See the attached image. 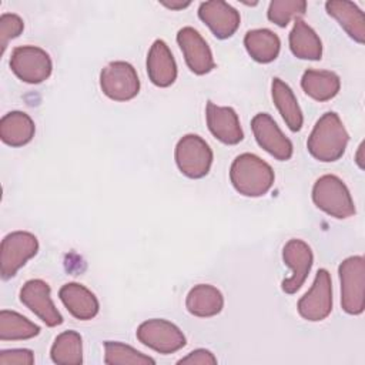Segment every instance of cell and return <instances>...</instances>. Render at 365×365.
I'll return each mask as SVG.
<instances>
[{"label":"cell","instance_id":"cell-27","mask_svg":"<svg viewBox=\"0 0 365 365\" xmlns=\"http://www.w3.org/2000/svg\"><path fill=\"white\" fill-rule=\"evenodd\" d=\"M40 334V327L16 311H0V341H23Z\"/></svg>","mask_w":365,"mask_h":365},{"label":"cell","instance_id":"cell-19","mask_svg":"<svg viewBox=\"0 0 365 365\" xmlns=\"http://www.w3.org/2000/svg\"><path fill=\"white\" fill-rule=\"evenodd\" d=\"M325 10L339 23L351 38L359 44L365 43V16L355 3L345 0H329L325 3Z\"/></svg>","mask_w":365,"mask_h":365},{"label":"cell","instance_id":"cell-20","mask_svg":"<svg viewBox=\"0 0 365 365\" xmlns=\"http://www.w3.org/2000/svg\"><path fill=\"white\" fill-rule=\"evenodd\" d=\"M187 311L200 318L218 315L224 308V297L218 288L210 284L194 285L185 298Z\"/></svg>","mask_w":365,"mask_h":365},{"label":"cell","instance_id":"cell-17","mask_svg":"<svg viewBox=\"0 0 365 365\" xmlns=\"http://www.w3.org/2000/svg\"><path fill=\"white\" fill-rule=\"evenodd\" d=\"M147 74L157 87H170L177 78V64L174 56L164 40L157 38L147 54Z\"/></svg>","mask_w":365,"mask_h":365},{"label":"cell","instance_id":"cell-22","mask_svg":"<svg viewBox=\"0 0 365 365\" xmlns=\"http://www.w3.org/2000/svg\"><path fill=\"white\" fill-rule=\"evenodd\" d=\"M271 94H272L274 104L278 108L288 128L294 133L299 131L304 123V117L291 87L281 78L274 77L271 83Z\"/></svg>","mask_w":365,"mask_h":365},{"label":"cell","instance_id":"cell-29","mask_svg":"<svg viewBox=\"0 0 365 365\" xmlns=\"http://www.w3.org/2000/svg\"><path fill=\"white\" fill-rule=\"evenodd\" d=\"M307 11L305 0H272L267 17L279 27H287L292 19H301Z\"/></svg>","mask_w":365,"mask_h":365},{"label":"cell","instance_id":"cell-34","mask_svg":"<svg viewBox=\"0 0 365 365\" xmlns=\"http://www.w3.org/2000/svg\"><path fill=\"white\" fill-rule=\"evenodd\" d=\"M362 150H364V143L359 145V148H358V154H356V163H358V165H359V168H361V170L364 168V163H362Z\"/></svg>","mask_w":365,"mask_h":365},{"label":"cell","instance_id":"cell-7","mask_svg":"<svg viewBox=\"0 0 365 365\" xmlns=\"http://www.w3.org/2000/svg\"><path fill=\"white\" fill-rule=\"evenodd\" d=\"M135 336L143 345L163 355L177 352L187 344L182 331L175 324L163 318L141 322L135 331Z\"/></svg>","mask_w":365,"mask_h":365},{"label":"cell","instance_id":"cell-23","mask_svg":"<svg viewBox=\"0 0 365 365\" xmlns=\"http://www.w3.org/2000/svg\"><path fill=\"white\" fill-rule=\"evenodd\" d=\"M289 48L297 58L321 60L322 41L315 30L302 19H297L289 33Z\"/></svg>","mask_w":365,"mask_h":365},{"label":"cell","instance_id":"cell-33","mask_svg":"<svg viewBox=\"0 0 365 365\" xmlns=\"http://www.w3.org/2000/svg\"><path fill=\"white\" fill-rule=\"evenodd\" d=\"M163 6H165L167 9H171V10H181V9H185L191 4V1H182V0H161L160 1Z\"/></svg>","mask_w":365,"mask_h":365},{"label":"cell","instance_id":"cell-9","mask_svg":"<svg viewBox=\"0 0 365 365\" xmlns=\"http://www.w3.org/2000/svg\"><path fill=\"white\" fill-rule=\"evenodd\" d=\"M10 68L21 81L38 84L50 77L53 63L46 50L37 46H19L11 53Z\"/></svg>","mask_w":365,"mask_h":365},{"label":"cell","instance_id":"cell-18","mask_svg":"<svg viewBox=\"0 0 365 365\" xmlns=\"http://www.w3.org/2000/svg\"><path fill=\"white\" fill-rule=\"evenodd\" d=\"M58 297L67 311L80 321L93 319L98 314L100 304L97 297L83 284H64L58 291Z\"/></svg>","mask_w":365,"mask_h":365},{"label":"cell","instance_id":"cell-16","mask_svg":"<svg viewBox=\"0 0 365 365\" xmlns=\"http://www.w3.org/2000/svg\"><path fill=\"white\" fill-rule=\"evenodd\" d=\"M205 118L210 133L227 145H235L244 138L237 111L232 107H221L212 101L207 103Z\"/></svg>","mask_w":365,"mask_h":365},{"label":"cell","instance_id":"cell-8","mask_svg":"<svg viewBox=\"0 0 365 365\" xmlns=\"http://www.w3.org/2000/svg\"><path fill=\"white\" fill-rule=\"evenodd\" d=\"M100 87L108 98L128 101L138 94L140 78L130 63L111 61L100 73Z\"/></svg>","mask_w":365,"mask_h":365},{"label":"cell","instance_id":"cell-5","mask_svg":"<svg viewBox=\"0 0 365 365\" xmlns=\"http://www.w3.org/2000/svg\"><path fill=\"white\" fill-rule=\"evenodd\" d=\"M174 157L178 170L185 177L198 180L210 173L214 154L202 137L185 134L178 140Z\"/></svg>","mask_w":365,"mask_h":365},{"label":"cell","instance_id":"cell-3","mask_svg":"<svg viewBox=\"0 0 365 365\" xmlns=\"http://www.w3.org/2000/svg\"><path fill=\"white\" fill-rule=\"evenodd\" d=\"M312 201L319 210L338 220L349 218L355 214L354 200L348 187L334 174H325L315 181Z\"/></svg>","mask_w":365,"mask_h":365},{"label":"cell","instance_id":"cell-31","mask_svg":"<svg viewBox=\"0 0 365 365\" xmlns=\"http://www.w3.org/2000/svg\"><path fill=\"white\" fill-rule=\"evenodd\" d=\"M34 354L27 348L0 351V365H33Z\"/></svg>","mask_w":365,"mask_h":365},{"label":"cell","instance_id":"cell-2","mask_svg":"<svg viewBox=\"0 0 365 365\" xmlns=\"http://www.w3.org/2000/svg\"><path fill=\"white\" fill-rule=\"evenodd\" d=\"M275 180L272 167L255 154L244 153L235 157L230 168L232 187L245 197L267 194Z\"/></svg>","mask_w":365,"mask_h":365},{"label":"cell","instance_id":"cell-24","mask_svg":"<svg viewBox=\"0 0 365 365\" xmlns=\"http://www.w3.org/2000/svg\"><path fill=\"white\" fill-rule=\"evenodd\" d=\"M244 46L252 60L267 64L278 57L281 40L269 29H254L247 31L244 37Z\"/></svg>","mask_w":365,"mask_h":365},{"label":"cell","instance_id":"cell-32","mask_svg":"<svg viewBox=\"0 0 365 365\" xmlns=\"http://www.w3.org/2000/svg\"><path fill=\"white\" fill-rule=\"evenodd\" d=\"M178 365L181 364H188V365H215L217 364V358L214 356V354L208 349L204 348H198L191 351L188 355H185L184 358L177 361Z\"/></svg>","mask_w":365,"mask_h":365},{"label":"cell","instance_id":"cell-26","mask_svg":"<svg viewBox=\"0 0 365 365\" xmlns=\"http://www.w3.org/2000/svg\"><path fill=\"white\" fill-rule=\"evenodd\" d=\"M50 356L58 365L83 364V339L76 331H64L58 334L51 345Z\"/></svg>","mask_w":365,"mask_h":365},{"label":"cell","instance_id":"cell-25","mask_svg":"<svg viewBox=\"0 0 365 365\" xmlns=\"http://www.w3.org/2000/svg\"><path fill=\"white\" fill-rule=\"evenodd\" d=\"M301 87L311 98L317 101H328L338 94L341 80L334 71L308 68L302 74Z\"/></svg>","mask_w":365,"mask_h":365},{"label":"cell","instance_id":"cell-13","mask_svg":"<svg viewBox=\"0 0 365 365\" xmlns=\"http://www.w3.org/2000/svg\"><path fill=\"white\" fill-rule=\"evenodd\" d=\"M20 301L47 327L63 324V315L51 299L50 285L43 279H29L20 289Z\"/></svg>","mask_w":365,"mask_h":365},{"label":"cell","instance_id":"cell-4","mask_svg":"<svg viewBox=\"0 0 365 365\" xmlns=\"http://www.w3.org/2000/svg\"><path fill=\"white\" fill-rule=\"evenodd\" d=\"M341 305L349 315H359L365 308V259L362 255L345 258L338 267Z\"/></svg>","mask_w":365,"mask_h":365},{"label":"cell","instance_id":"cell-28","mask_svg":"<svg viewBox=\"0 0 365 365\" xmlns=\"http://www.w3.org/2000/svg\"><path fill=\"white\" fill-rule=\"evenodd\" d=\"M104 362L107 365H155L151 356L118 341L104 342Z\"/></svg>","mask_w":365,"mask_h":365},{"label":"cell","instance_id":"cell-6","mask_svg":"<svg viewBox=\"0 0 365 365\" xmlns=\"http://www.w3.org/2000/svg\"><path fill=\"white\" fill-rule=\"evenodd\" d=\"M38 251V240L29 231H13L1 240L0 274L3 279L13 278L17 271Z\"/></svg>","mask_w":365,"mask_h":365},{"label":"cell","instance_id":"cell-11","mask_svg":"<svg viewBox=\"0 0 365 365\" xmlns=\"http://www.w3.org/2000/svg\"><path fill=\"white\" fill-rule=\"evenodd\" d=\"M251 130L261 148L269 153L279 161H287L292 157L294 147L288 137L279 130L274 118L267 113H258L251 120Z\"/></svg>","mask_w":365,"mask_h":365},{"label":"cell","instance_id":"cell-30","mask_svg":"<svg viewBox=\"0 0 365 365\" xmlns=\"http://www.w3.org/2000/svg\"><path fill=\"white\" fill-rule=\"evenodd\" d=\"M24 30V21L19 14L3 13L0 16V46L1 54H4L6 47L10 40L19 37Z\"/></svg>","mask_w":365,"mask_h":365},{"label":"cell","instance_id":"cell-12","mask_svg":"<svg viewBox=\"0 0 365 365\" xmlns=\"http://www.w3.org/2000/svg\"><path fill=\"white\" fill-rule=\"evenodd\" d=\"M282 259L291 268L292 275L281 282V288L285 294H295L304 285L312 268V250L305 241L292 238L282 248Z\"/></svg>","mask_w":365,"mask_h":365},{"label":"cell","instance_id":"cell-21","mask_svg":"<svg viewBox=\"0 0 365 365\" xmlns=\"http://www.w3.org/2000/svg\"><path fill=\"white\" fill-rule=\"evenodd\" d=\"M36 125L24 111H10L0 120V138L10 147H23L34 137Z\"/></svg>","mask_w":365,"mask_h":365},{"label":"cell","instance_id":"cell-14","mask_svg":"<svg viewBox=\"0 0 365 365\" xmlns=\"http://www.w3.org/2000/svg\"><path fill=\"white\" fill-rule=\"evenodd\" d=\"M177 43L184 54L188 68L197 74L204 76L215 67L212 51L202 36L194 27H182L177 33Z\"/></svg>","mask_w":365,"mask_h":365},{"label":"cell","instance_id":"cell-1","mask_svg":"<svg viewBox=\"0 0 365 365\" xmlns=\"http://www.w3.org/2000/svg\"><path fill=\"white\" fill-rule=\"evenodd\" d=\"M348 141L349 135L339 115L334 111H328L315 123L308 137L307 148L315 160L332 163L344 155Z\"/></svg>","mask_w":365,"mask_h":365},{"label":"cell","instance_id":"cell-15","mask_svg":"<svg viewBox=\"0 0 365 365\" xmlns=\"http://www.w3.org/2000/svg\"><path fill=\"white\" fill-rule=\"evenodd\" d=\"M198 17L220 40L231 37L241 23L240 11L222 0L202 1L198 7Z\"/></svg>","mask_w":365,"mask_h":365},{"label":"cell","instance_id":"cell-10","mask_svg":"<svg viewBox=\"0 0 365 365\" xmlns=\"http://www.w3.org/2000/svg\"><path fill=\"white\" fill-rule=\"evenodd\" d=\"M298 314L311 322L325 319L332 311V282L325 268L317 271L311 288L298 301Z\"/></svg>","mask_w":365,"mask_h":365}]
</instances>
